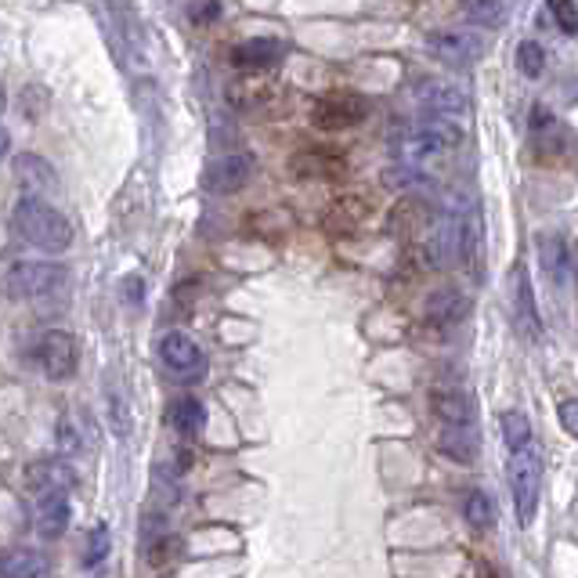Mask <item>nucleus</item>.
<instances>
[{"instance_id":"obj_8","label":"nucleus","mask_w":578,"mask_h":578,"mask_svg":"<svg viewBox=\"0 0 578 578\" xmlns=\"http://www.w3.org/2000/svg\"><path fill=\"white\" fill-rule=\"evenodd\" d=\"M250 173H253V156H246V153L217 156L203 170V189L214 195H231L250 181Z\"/></svg>"},{"instance_id":"obj_22","label":"nucleus","mask_w":578,"mask_h":578,"mask_svg":"<svg viewBox=\"0 0 578 578\" xmlns=\"http://www.w3.org/2000/svg\"><path fill=\"white\" fill-rule=\"evenodd\" d=\"M167 423L178 434H195V431H203V426H206V409L195 398H178L167 409Z\"/></svg>"},{"instance_id":"obj_34","label":"nucleus","mask_w":578,"mask_h":578,"mask_svg":"<svg viewBox=\"0 0 578 578\" xmlns=\"http://www.w3.org/2000/svg\"><path fill=\"white\" fill-rule=\"evenodd\" d=\"M8 148H11V137H8V131H4V127H0V159L8 156Z\"/></svg>"},{"instance_id":"obj_7","label":"nucleus","mask_w":578,"mask_h":578,"mask_svg":"<svg viewBox=\"0 0 578 578\" xmlns=\"http://www.w3.org/2000/svg\"><path fill=\"white\" fill-rule=\"evenodd\" d=\"M37 362L51 380H69L76 373V362H80L76 337H73V333H65V329L44 333L40 344H37Z\"/></svg>"},{"instance_id":"obj_16","label":"nucleus","mask_w":578,"mask_h":578,"mask_svg":"<svg viewBox=\"0 0 578 578\" xmlns=\"http://www.w3.org/2000/svg\"><path fill=\"white\" fill-rule=\"evenodd\" d=\"M539 257H542V268L553 282L568 286L571 282V268H575V257H571V246L564 236H539Z\"/></svg>"},{"instance_id":"obj_21","label":"nucleus","mask_w":578,"mask_h":578,"mask_svg":"<svg viewBox=\"0 0 578 578\" xmlns=\"http://www.w3.org/2000/svg\"><path fill=\"white\" fill-rule=\"evenodd\" d=\"M437 448L456 459V462H473L478 456V426H445L437 431Z\"/></svg>"},{"instance_id":"obj_20","label":"nucleus","mask_w":578,"mask_h":578,"mask_svg":"<svg viewBox=\"0 0 578 578\" xmlns=\"http://www.w3.org/2000/svg\"><path fill=\"white\" fill-rule=\"evenodd\" d=\"M15 178L22 189H29L33 200H40V192H55L58 189V178H55V167L48 164V159H40V156H19L15 159Z\"/></svg>"},{"instance_id":"obj_23","label":"nucleus","mask_w":578,"mask_h":578,"mask_svg":"<svg viewBox=\"0 0 578 578\" xmlns=\"http://www.w3.org/2000/svg\"><path fill=\"white\" fill-rule=\"evenodd\" d=\"M228 101L236 109H261L264 101H268V84H257V80H239V84H231L228 87Z\"/></svg>"},{"instance_id":"obj_3","label":"nucleus","mask_w":578,"mask_h":578,"mask_svg":"<svg viewBox=\"0 0 578 578\" xmlns=\"http://www.w3.org/2000/svg\"><path fill=\"white\" fill-rule=\"evenodd\" d=\"M11 225H15V231L29 242V246H37L44 253H62L69 250V242H73V225L65 221V214L55 210L51 203L33 200V195L15 203Z\"/></svg>"},{"instance_id":"obj_24","label":"nucleus","mask_w":578,"mask_h":578,"mask_svg":"<svg viewBox=\"0 0 578 578\" xmlns=\"http://www.w3.org/2000/svg\"><path fill=\"white\" fill-rule=\"evenodd\" d=\"M499 426H503V442L510 453H520V448L531 445V423L525 420V412H503Z\"/></svg>"},{"instance_id":"obj_6","label":"nucleus","mask_w":578,"mask_h":578,"mask_svg":"<svg viewBox=\"0 0 578 578\" xmlns=\"http://www.w3.org/2000/svg\"><path fill=\"white\" fill-rule=\"evenodd\" d=\"M426 51L448 69H470L484 55V40L470 29H437L426 37Z\"/></svg>"},{"instance_id":"obj_18","label":"nucleus","mask_w":578,"mask_h":578,"mask_svg":"<svg viewBox=\"0 0 578 578\" xmlns=\"http://www.w3.org/2000/svg\"><path fill=\"white\" fill-rule=\"evenodd\" d=\"M282 55H286L282 40L253 37V40H242L239 48L231 51V65H239V69H268L275 62H282Z\"/></svg>"},{"instance_id":"obj_32","label":"nucleus","mask_w":578,"mask_h":578,"mask_svg":"<svg viewBox=\"0 0 578 578\" xmlns=\"http://www.w3.org/2000/svg\"><path fill=\"white\" fill-rule=\"evenodd\" d=\"M109 405H112V426H116V434H131V416H127L123 398H116V390L109 395Z\"/></svg>"},{"instance_id":"obj_25","label":"nucleus","mask_w":578,"mask_h":578,"mask_svg":"<svg viewBox=\"0 0 578 578\" xmlns=\"http://www.w3.org/2000/svg\"><path fill=\"white\" fill-rule=\"evenodd\" d=\"M462 517H467V525H470V528H478V531L489 528V525H492V517H495L492 503H489V495H484L481 489H470V492H467V499H462Z\"/></svg>"},{"instance_id":"obj_36","label":"nucleus","mask_w":578,"mask_h":578,"mask_svg":"<svg viewBox=\"0 0 578 578\" xmlns=\"http://www.w3.org/2000/svg\"><path fill=\"white\" fill-rule=\"evenodd\" d=\"M484 578H495V575H492V571H489V568H484Z\"/></svg>"},{"instance_id":"obj_11","label":"nucleus","mask_w":578,"mask_h":578,"mask_svg":"<svg viewBox=\"0 0 578 578\" xmlns=\"http://www.w3.org/2000/svg\"><path fill=\"white\" fill-rule=\"evenodd\" d=\"M159 358H164V365L178 376H195L200 369H206L200 344H195L189 333H178V329L159 340Z\"/></svg>"},{"instance_id":"obj_19","label":"nucleus","mask_w":578,"mask_h":578,"mask_svg":"<svg viewBox=\"0 0 578 578\" xmlns=\"http://www.w3.org/2000/svg\"><path fill=\"white\" fill-rule=\"evenodd\" d=\"M69 499L65 495H40L37 499V517H33V528H37L40 539H62L69 528Z\"/></svg>"},{"instance_id":"obj_9","label":"nucleus","mask_w":578,"mask_h":578,"mask_svg":"<svg viewBox=\"0 0 578 578\" xmlns=\"http://www.w3.org/2000/svg\"><path fill=\"white\" fill-rule=\"evenodd\" d=\"M510 308H514V322H517V333L525 340L535 344L542 337V322H539V304H535V289L528 282V272L517 268L510 272Z\"/></svg>"},{"instance_id":"obj_12","label":"nucleus","mask_w":578,"mask_h":578,"mask_svg":"<svg viewBox=\"0 0 578 578\" xmlns=\"http://www.w3.org/2000/svg\"><path fill=\"white\" fill-rule=\"evenodd\" d=\"M29 478V489L33 495H65L69 489H76V473L69 462L62 459H44V462H33V467L26 470Z\"/></svg>"},{"instance_id":"obj_10","label":"nucleus","mask_w":578,"mask_h":578,"mask_svg":"<svg viewBox=\"0 0 578 578\" xmlns=\"http://www.w3.org/2000/svg\"><path fill=\"white\" fill-rule=\"evenodd\" d=\"M365 120V101L354 95H337V98H322L315 101V112H311V123L318 131H347V127Z\"/></svg>"},{"instance_id":"obj_17","label":"nucleus","mask_w":578,"mask_h":578,"mask_svg":"<svg viewBox=\"0 0 578 578\" xmlns=\"http://www.w3.org/2000/svg\"><path fill=\"white\" fill-rule=\"evenodd\" d=\"M434 416L445 426H478L473 423V398L459 387L434 390Z\"/></svg>"},{"instance_id":"obj_33","label":"nucleus","mask_w":578,"mask_h":578,"mask_svg":"<svg viewBox=\"0 0 578 578\" xmlns=\"http://www.w3.org/2000/svg\"><path fill=\"white\" fill-rule=\"evenodd\" d=\"M561 423L568 434H578V401H561Z\"/></svg>"},{"instance_id":"obj_1","label":"nucleus","mask_w":578,"mask_h":578,"mask_svg":"<svg viewBox=\"0 0 578 578\" xmlns=\"http://www.w3.org/2000/svg\"><path fill=\"white\" fill-rule=\"evenodd\" d=\"M431 257L442 268L462 264L473 275H481V210L470 192H448L434 221Z\"/></svg>"},{"instance_id":"obj_29","label":"nucleus","mask_w":578,"mask_h":578,"mask_svg":"<svg viewBox=\"0 0 578 578\" xmlns=\"http://www.w3.org/2000/svg\"><path fill=\"white\" fill-rule=\"evenodd\" d=\"M173 553H181V539H170V535H164V539H156L153 546H148V564H167Z\"/></svg>"},{"instance_id":"obj_31","label":"nucleus","mask_w":578,"mask_h":578,"mask_svg":"<svg viewBox=\"0 0 578 578\" xmlns=\"http://www.w3.org/2000/svg\"><path fill=\"white\" fill-rule=\"evenodd\" d=\"M225 15L221 4H192L189 8V19L195 22V26H210V22H217Z\"/></svg>"},{"instance_id":"obj_15","label":"nucleus","mask_w":578,"mask_h":578,"mask_svg":"<svg viewBox=\"0 0 578 578\" xmlns=\"http://www.w3.org/2000/svg\"><path fill=\"white\" fill-rule=\"evenodd\" d=\"M48 571H51V561L40 550L19 546L0 553V578H48Z\"/></svg>"},{"instance_id":"obj_28","label":"nucleus","mask_w":578,"mask_h":578,"mask_svg":"<svg viewBox=\"0 0 578 578\" xmlns=\"http://www.w3.org/2000/svg\"><path fill=\"white\" fill-rule=\"evenodd\" d=\"M542 65H546V55H542V48H539L535 40L517 44V69H520V73H525V76H539Z\"/></svg>"},{"instance_id":"obj_26","label":"nucleus","mask_w":578,"mask_h":578,"mask_svg":"<svg viewBox=\"0 0 578 578\" xmlns=\"http://www.w3.org/2000/svg\"><path fill=\"white\" fill-rule=\"evenodd\" d=\"M462 11H467L478 26H499L510 8H506L503 0H470V4H462Z\"/></svg>"},{"instance_id":"obj_35","label":"nucleus","mask_w":578,"mask_h":578,"mask_svg":"<svg viewBox=\"0 0 578 578\" xmlns=\"http://www.w3.org/2000/svg\"><path fill=\"white\" fill-rule=\"evenodd\" d=\"M0 112H4V87H0Z\"/></svg>"},{"instance_id":"obj_5","label":"nucleus","mask_w":578,"mask_h":578,"mask_svg":"<svg viewBox=\"0 0 578 578\" xmlns=\"http://www.w3.org/2000/svg\"><path fill=\"white\" fill-rule=\"evenodd\" d=\"M65 282H69V272L62 264H48V261H26L8 272V293L19 300L58 297L65 289Z\"/></svg>"},{"instance_id":"obj_30","label":"nucleus","mask_w":578,"mask_h":578,"mask_svg":"<svg viewBox=\"0 0 578 578\" xmlns=\"http://www.w3.org/2000/svg\"><path fill=\"white\" fill-rule=\"evenodd\" d=\"M550 15H553V22L561 26V33H568V37L578 29V8H575V4H553Z\"/></svg>"},{"instance_id":"obj_13","label":"nucleus","mask_w":578,"mask_h":578,"mask_svg":"<svg viewBox=\"0 0 578 578\" xmlns=\"http://www.w3.org/2000/svg\"><path fill=\"white\" fill-rule=\"evenodd\" d=\"M416 101L426 109V112H434V116H459V112H467V95L462 91H456L453 84H442V80H423L420 87H416Z\"/></svg>"},{"instance_id":"obj_14","label":"nucleus","mask_w":578,"mask_h":578,"mask_svg":"<svg viewBox=\"0 0 578 578\" xmlns=\"http://www.w3.org/2000/svg\"><path fill=\"white\" fill-rule=\"evenodd\" d=\"M423 315L431 318L434 326H459V322L470 315V300L462 297L459 289L442 286V289H434V293L426 297Z\"/></svg>"},{"instance_id":"obj_27","label":"nucleus","mask_w":578,"mask_h":578,"mask_svg":"<svg viewBox=\"0 0 578 578\" xmlns=\"http://www.w3.org/2000/svg\"><path fill=\"white\" fill-rule=\"evenodd\" d=\"M109 557V528L106 525H95L87 531V550H84V568H95Z\"/></svg>"},{"instance_id":"obj_4","label":"nucleus","mask_w":578,"mask_h":578,"mask_svg":"<svg viewBox=\"0 0 578 578\" xmlns=\"http://www.w3.org/2000/svg\"><path fill=\"white\" fill-rule=\"evenodd\" d=\"M506 478H510V492H514V510H517V525L528 528L535 520L539 510V492H542V456L535 445L510 453V467H506Z\"/></svg>"},{"instance_id":"obj_2","label":"nucleus","mask_w":578,"mask_h":578,"mask_svg":"<svg viewBox=\"0 0 578 578\" xmlns=\"http://www.w3.org/2000/svg\"><path fill=\"white\" fill-rule=\"evenodd\" d=\"M459 145L462 131L456 123L442 120V116H426V120L412 123L395 142L398 170H405V178H412L420 189H426L434 181V173L453 159Z\"/></svg>"}]
</instances>
